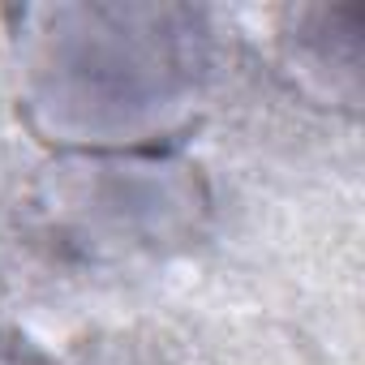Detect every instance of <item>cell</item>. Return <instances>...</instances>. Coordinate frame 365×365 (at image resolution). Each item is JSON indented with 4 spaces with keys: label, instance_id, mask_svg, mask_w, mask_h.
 I'll use <instances>...</instances> for the list:
<instances>
[{
    "label": "cell",
    "instance_id": "obj_1",
    "mask_svg": "<svg viewBox=\"0 0 365 365\" xmlns=\"http://www.w3.org/2000/svg\"><path fill=\"white\" fill-rule=\"evenodd\" d=\"M0 365H18V361H5V356H0Z\"/></svg>",
    "mask_w": 365,
    "mask_h": 365
}]
</instances>
